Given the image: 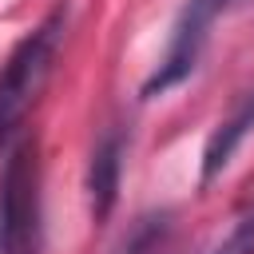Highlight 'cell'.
Masks as SVG:
<instances>
[{
	"label": "cell",
	"mask_w": 254,
	"mask_h": 254,
	"mask_svg": "<svg viewBox=\"0 0 254 254\" xmlns=\"http://www.w3.org/2000/svg\"><path fill=\"white\" fill-rule=\"evenodd\" d=\"M0 254H40V167L28 139L0 171Z\"/></svg>",
	"instance_id": "obj_2"
},
{
	"label": "cell",
	"mask_w": 254,
	"mask_h": 254,
	"mask_svg": "<svg viewBox=\"0 0 254 254\" xmlns=\"http://www.w3.org/2000/svg\"><path fill=\"white\" fill-rule=\"evenodd\" d=\"M119 175H123V131H107L87 163V202H91V218L103 222L119 198Z\"/></svg>",
	"instance_id": "obj_4"
},
{
	"label": "cell",
	"mask_w": 254,
	"mask_h": 254,
	"mask_svg": "<svg viewBox=\"0 0 254 254\" xmlns=\"http://www.w3.org/2000/svg\"><path fill=\"white\" fill-rule=\"evenodd\" d=\"M254 131V91L242 95V103L218 123V131L206 139V151H202V183H210L218 171H226L230 155L238 151V143Z\"/></svg>",
	"instance_id": "obj_5"
},
{
	"label": "cell",
	"mask_w": 254,
	"mask_h": 254,
	"mask_svg": "<svg viewBox=\"0 0 254 254\" xmlns=\"http://www.w3.org/2000/svg\"><path fill=\"white\" fill-rule=\"evenodd\" d=\"M234 4H246V0H187L183 12H179V20H175L167 56H163V64L155 67V75L143 83V95H159V91L183 83V79L194 71V64H198V52H202V44H206V36H210V24H214L222 12H230Z\"/></svg>",
	"instance_id": "obj_3"
},
{
	"label": "cell",
	"mask_w": 254,
	"mask_h": 254,
	"mask_svg": "<svg viewBox=\"0 0 254 254\" xmlns=\"http://www.w3.org/2000/svg\"><path fill=\"white\" fill-rule=\"evenodd\" d=\"M210 254H254V206L238 214V222L230 226V234Z\"/></svg>",
	"instance_id": "obj_7"
},
{
	"label": "cell",
	"mask_w": 254,
	"mask_h": 254,
	"mask_svg": "<svg viewBox=\"0 0 254 254\" xmlns=\"http://www.w3.org/2000/svg\"><path fill=\"white\" fill-rule=\"evenodd\" d=\"M64 28H67V8H52L48 20L36 32H28L12 48V56L0 64V139L20 127V119L44 91L64 44Z\"/></svg>",
	"instance_id": "obj_1"
},
{
	"label": "cell",
	"mask_w": 254,
	"mask_h": 254,
	"mask_svg": "<svg viewBox=\"0 0 254 254\" xmlns=\"http://www.w3.org/2000/svg\"><path fill=\"white\" fill-rule=\"evenodd\" d=\"M167 230H171V214H167V210H151V214H143V218L119 238V246H115L111 254H159Z\"/></svg>",
	"instance_id": "obj_6"
}]
</instances>
